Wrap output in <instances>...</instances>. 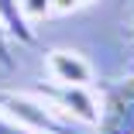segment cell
I'll return each instance as SVG.
<instances>
[{
    "mask_svg": "<svg viewBox=\"0 0 134 134\" xmlns=\"http://www.w3.org/2000/svg\"><path fill=\"white\" fill-rule=\"evenodd\" d=\"M96 134H134V76L103 90Z\"/></svg>",
    "mask_w": 134,
    "mask_h": 134,
    "instance_id": "7a4b0ae2",
    "label": "cell"
},
{
    "mask_svg": "<svg viewBox=\"0 0 134 134\" xmlns=\"http://www.w3.org/2000/svg\"><path fill=\"white\" fill-rule=\"evenodd\" d=\"M21 4V14L24 17H41V14H52V0H17Z\"/></svg>",
    "mask_w": 134,
    "mask_h": 134,
    "instance_id": "8992f818",
    "label": "cell"
},
{
    "mask_svg": "<svg viewBox=\"0 0 134 134\" xmlns=\"http://www.w3.org/2000/svg\"><path fill=\"white\" fill-rule=\"evenodd\" d=\"M38 96L48 103V107H55V110L65 117V120H83V124H96L100 117V103L93 100V93L86 86H48V90H38Z\"/></svg>",
    "mask_w": 134,
    "mask_h": 134,
    "instance_id": "3957f363",
    "label": "cell"
},
{
    "mask_svg": "<svg viewBox=\"0 0 134 134\" xmlns=\"http://www.w3.org/2000/svg\"><path fill=\"white\" fill-rule=\"evenodd\" d=\"M0 65H10V48H7V28L0 21Z\"/></svg>",
    "mask_w": 134,
    "mask_h": 134,
    "instance_id": "ba28073f",
    "label": "cell"
},
{
    "mask_svg": "<svg viewBox=\"0 0 134 134\" xmlns=\"http://www.w3.org/2000/svg\"><path fill=\"white\" fill-rule=\"evenodd\" d=\"M0 134H38V131H31V127H24V124L10 120L7 114H0Z\"/></svg>",
    "mask_w": 134,
    "mask_h": 134,
    "instance_id": "52a82bcc",
    "label": "cell"
},
{
    "mask_svg": "<svg viewBox=\"0 0 134 134\" xmlns=\"http://www.w3.org/2000/svg\"><path fill=\"white\" fill-rule=\"evenodd\" d=\"M0 114H7L10 120L31 127L38 134H65L72 120H65L55 107H48L38 93L28 96V93H0Z\"/></svg>",
    "mask_w": 134,
    "mask_h": 134,
    "instance_id": "6da1fadb",
    "label": "cell"
},
{
    "mask_svg": "<svg viewBox=\"0 0 134 134\" xmlns=\"http://www.w3.org/2000/svg\"><path fill=\"white\" fill-rule=\"evenodd\" d=\"M0 21H4V28L10 35H17L21 41H35V31H31L28 17L21 14V4H17V0H0Z\"/></svg>",
    "mask_w": 134,
    "mask_h": 134,
    "instance_id": "5b68a950",
    "label": "cell"
},
{
    "mask_svg": "<svg viewBox=\"0 0 134 134\" xmlns=\"http://www.w3.org/2000/svg\"><path fill=\"white\" fill-rule=\"evenodd\" d=\"M48 72L55 83H65V86H90L93 79V65L79 52H69V48H55L48 55Z\"/></svg>",
    "mask_w": 134,
    "mask_h": 134,
    "instance_id": "277c9868",
    "label": "cell"
},
{
    "mask_svg": "<svg viewBox=\"0 0 134 134\" xmlns=\"http://www.w3.org/2000/svg\"><path fill=\"white\" fill-rule=\"evenodd\" d=\"M76 7H79V0H52V10H55V14H69Z\"/></svg>",
    "mask_w": 134,
    "mask_h": 134,
    "instance_id": "9c48e42d",
    "label": "cell"
}]
</instances>
